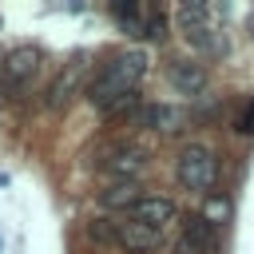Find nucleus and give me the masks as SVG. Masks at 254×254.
Here are the masks:
<instances>
[{"mask_svg": "<svg viewBox=\"0 0 254 254\" xmlns=\"http://www.w3.org/2000/svg\"><path fill=\"white\" fill-rule=\"evenodd\" d=\"M167 79H171V87H175L179 95H202L206 83H210V75H206V67H202L198 60H171Z\"/></svg>", "mask_w": 254, "mask_h": 254, "instance_id": "nucleus-9", "label": "nucleus"}, {"mask_svg": "<svg viewBox=\"0 0 254 254\" xmlns=\"http://www.w3.org/2000/svg\"><path fill=\"white\" fill-rule=\"evenodd\" d=\"M115 226H119V222L107 218V214H103V218H91V222H87V238H91L95 246H115Z\"/></svg>", "mask_w": 254, "mask_h": 254, "instance_id": "nucleus-12", "label": "nucleus"}, {"mask_svg": "<svg viewBox=\"0 0 254 254\" xmlns=\"http://www.w3.org/2000/svg\"><path fill=\"white\" fill-rule=\"evenodd\" d=\"M139 123L159 131V135H179L187 127V111L171 107V103H147V107H139Z\"/></svg>", "mask_w": 254, "mask_h": 254, "instance_id": "nucleus-10", "label": "nucleus"}, {"mask_svg": "<svg viewBox=\"0 0 254 254\" xmlns=\"http://www.w3.org/2000/svg\"><path fill=\"white\" fill-rule=\"evenodd\" d=\"M175 179L183 190H194V194H214V183H218V159L206 143H187L175 159Z\"/></svg>", "mask_w": 254, "mask_h": 254, "instance_id": "nucleus-2", "label": "nucleus"}, {"mask_svg": "<svg viewBox=\"0 0 254 254\" xmlns=\"http://www.w3.org/2000/svg\"><path fill=\"white\" fill-rule=\"evenodd\" d=\"M36 71H40V52L32 44L8 48L4 60H0V91H4V99H12V103L28 99L32 83H36Z\"/></svg>", "mask_w": 254, "mask_h": 254, "instance_id": "nucleus-3", "label": "nucleus"}, {"mask_svg": "<svg viewBox=\"0 0 254 254\" xmlns=\"http://www.w3.org/2000/svg\"><path fill=\"white\" fill-rule=\"evenodd\" d=\"M111 16H115L127 32H139V36H143V24H147V20H143L139 4H111Z\"/></svg>", "mask_w": 254, "mask_h": 254, "instance_id": "nucleus-13", "label": "nucleus"}, {"mask_svg": "<svg viewBox=\"0 0 254 254\" xmlns=\"http://www.w3.org/2000/svg\"><path fill=\"white\" fill-rule=\"evenodd\" d=\"M83 75H87V56L79 52V56H71V60L64 64V71H60V75L48 83V99H44V103H48L52 111L67 107V103L79 95V87H83ZM83 91H87V87H83Z\"/></svg>", "mask_w": 254, "mask_h": 254, "instance_id": "nucleus-4", "label": "nucleus"}, {"mask_svg": "<svg viewBox=\"0 0 254 254\" xmlns=\"http://www.w3.org/2000/svg\"><path fill=\"white\" fill-rule=\"evenodd\" d=\"M183 254H218V226L202 214L183 218Z\"/></svg>", "mask_w": 254, "mask_h": 254, "instance_id": "nucleus-8", "label": "nucleus"}, {"mask_svg": "<svg viewBox=\"0 0 254 254\" xmlns=\"http://www.w3.org/2000/svg\"><path fill=\"white\" fill-rule=\"evenodd\" d=\"M147 71V56L143 52H119L107 64H99V71L87 79V103L99 111H111L115 103H123L127 95H135L139 79Z\"/></svg>", "mask_w": 254, "mask_h": 254, "instance_id": "nucleus-1", "label": "nucleus"}, {"mask_svg": "<svg viewBox=\"0 0 254 254\" xmlns=\"http://www.w3.org/2000/svg\"><path fill=\"white\" fill-rule=\"evenodd\" d=\"M238 131H254V103L242 111V119H238Z\"/></svg>", "mask_w": 254, "mask_h": 254, "instance_id": "nucleus-16", "label": "nucleus"}, {"mask_svg": "<svg viewBox=\"0 0 254 254\" xmlns=\"http://www.w3.org/2000/svg\"><path fill=\"white\" fill-rule=\"evenodd\" d=\"M163 28H167V24H163V16H151V20L143 24V36H147V40H163V36H167Z\"/></svg>", "mask_w": 254, "mask_h": 254, "instance_id": "nucleus-15", "label": "nucleus"}, {"mask_svg": "<svg viewBox=\"0 0 254 254\" xmlns=\"http://www.w3.org/2000/svg\"><path fill=\"white\" fill-rule=\"evenodd\" d=\"M159 230H151V226H143V222H135V218H119V226H115V250H127V254H151L155 246H159Z\"/></svg>", "mask_w": 254, "mask_h": 254, "instance_id": "nucleus-7", "label": "nucleus"}, {"mask_svg": "<svg viewBox=\"0 0 254 254\" xmlns=\"http://www.w3.org/2000/svg\"><path fill=\"white\" fill-rule=\"evenodd\" d=\"M103 171L115 179V183H139V175L147 171V151L143 147H115L107 159H103Z\"/></svg>", "mask_w": 254, "mask_h": 254, "instance_id": "nucleus-5", "label": "nucleus"}, {"mask_svg": "<svg viewBox=\"0 0 254 254\" xmlns=\"http://www.w3.org/2000/svg\"><path fill=\"white\" fill-rule=\"evenodd\" d=\"M139 198H147L139 183H111V187L99 194V206H103V210H123V214H131Z\"/></svg>", "mask_w": 254, "mask_h": 254, "instance_id": "nucleus-11", "label": "nucleus"}, {"mask_svg": "<svg viewBox=\"0 0 254 254\" xmlns=\"http://www.w3.org/2000/svg\"><path fill=\"white\" fill-rule=\"evenodd\" d=\"M127 218H135V222H143V226H151V230L163 234V230L179 218V206H175V198H167V194H147V198L135 202V210H131Z\"/></svg>", "mask_w": 254, "mask_h": 254, "instance_id": "nucleus-6", "label": "nucleus"}, {"mask_svg": "<svg viewBox=\"0 0 254 254\" xmlns=\"http://www.w3.org/2000/svg\"><path fill=\"white\" fill-rule=\"evenodd\" d=\"M206 222H214V226H222L226 222V214H230V198L226 194H206V206L198 210Z\"/></svg>", "mask_w": 254, "mask_h": 254, "instance_id": "nucleus-14", "label": "nucleus"}]
</instances>
